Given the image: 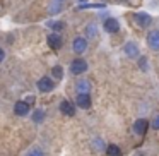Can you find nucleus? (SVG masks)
<instances>
[{
  "label": "nucleus",
  "instance_id": "nucleus-1",
  "mask_svg": "<svg viewBox=\"0 0 159 156\" xmlns=\"http://www.w3.org/2000/svg\"><path fill=\"white\" fill-rule=\"evenodd\" d=\"M87 70V62L84 59H75L72 60V64H70V72L74 74V76H79V74H84Z\"/></svg>",
  "mask_w": 159,
  "mask_h": 156
},
{
  "label": "nucleus",
  "instance_id": "nucleus-2",
  "mask_svg": "<svg viewBox=\"0 0 159 156\" xmlns=\"http://www.w3.org/2000/svg\"><path fill=\"white\" fill-rule=\"evenodd\" d=\"M38 89L41 91V93H50V91L55 89V83H53L52 77H41V79L38 81Z\"/></svg>",
  "mask_w": 159,
  "mask_h": 156
},
{
  "label": "nucleus",
  "instance_id": "nucleus-3",
  "mask_svg": "<svg viewBox=\"0 0 159 156\" xmlns=\"http://www.w3.org/2000/svg\"><path fill=\"white\" fill-rule=\"evenodd\" d=\"M134 19L140 28H147V26H151V22H152V17L147 14V12H137V14L134 16Z\"/></svg>",
  "mask_w": 159,
  "mask_h": 156
},
{
  "label": "nucleus",
  "instance_id": "nucleus-4",
  "mask_svg": "<svg viewBox=\"0 0 159 156\" xmlns=\"http://www.w3.org/2000/svg\"><path fill=\"white\" fill-rule=\"evenodd\" d=\"M72 48H74V52L77 53V55H80V53H84L87 50V40L86 38H75L74 40V43H72Z\"/></svg>",
  "mask_w": 159,
  "mask_h": 156
},
{
  "label": "nucleus",
  "instance_id": "nucleus-5",
  "mask_svg": "<svg viewBox=\"0 0 159 156\" xmlns=\"http://www.w3.org/2000/svg\"><path fill=\"white\" fill-rule=\"evenodd\" d=\"M147 45L152 50H159V29H152L147 35Z\"/></svg>",
  "mask_w": 159,
  "mask_h": 156
},
{
  "label": "nucleus",
  "instance_id": "nucleus-6",
  "mask_svg": "<svg viewBox=\"0 0 159 156\" xmlns=\"http://www.w3.org/2000/svg\"><path fill=\"white\" fill-rule=\"evenodd\" d=\"M29 106H31V105H29L28 101H17V103L14 105L16 115H19V117H26V115L29 113Z\"/></svg>",
  "mask_w": 159,
  "mask_h": 156
},
{
  "label": "nucleus",
  "instance_id": "nucleus-7",
  "mask_svg": "<svg viewBox=\"0 0 159 156\" xmlns=\"http://www.w3.org/2000/svg\"><path fill=\"white\" fill-rule=\"evenodd\" d=\"M103 28H104V31H108V33H118L120 31V24H118V21L113 19V17L106 19L104 24H103Z\"/></svg>",
  "mask_w": 159,
  "mask_h": 156
},
{
  "label": "nucleus",
  "instance_id": "nucleus-8",
  "mask_svg": "<svg viewBox=\"0 0 159 156\" xmlns=\"http://www.w3.org/2000/svg\"><path fill=\"white\" fill-rule=\"evenodd\" d=\"M123 52H125V55L130 57V59H137V57H139V46L135 45L134 41H128L127 45H125Z\"/></svg>",
  "mask_w": 159,
  "mask_h": 156
},
{
  "label": "nucleus",
  "instance_id": "nucleus-9",
  "mask_svg": "<svg viewBox=\"0 0 159 156\" xmlns=\"http://www.w3.org/2000/svg\"><path fill=\"white\" fill-rule=\"evenodd\" d=\"M48 45H50V48H53V50L62 48V36H60L58 33H52V35L48 36Z\"/></svg>",
  "mask_w": 159,
  "mask_h": 156
},
{
  "label": "nucleus",
  "instance_id": "nucleus-10",
  "mask_svg": "<svg viewBox=\"0 0 159 156\" xmlns=\"http://www.w3.org/2000/svg\"><path fill=\"white\" fill-rule=\"evenodd\" d=\"M77 105H79L80 108H89L91 106V96H89V93H79L77 94Z\"/></svg>",
  "mask_w": 159,
  "mask_h": 156
},
{
  "label": "nucleus",
  "instance_id": "nucleus-11",
  "mask_svg": "<svg viewBox=\"0 0 159 156\" xmlns=\"http://www.w3.org/2000/svg\"><path fill=\"white\" fill-rule=\"evenodd\" d=\"M147 127H149L147 120H145V118H140V120H137V122L134 124V132H135L137 135H144L145 130H147Z\"/></svg>",
  "mask_w": 159,
  "mask_h": 156
},
{
  "label": "nucleus",
  "instance_id": "nucleus-12",
  "mask_svg": "<svg viewBox=\"0 0 159 156\" xmlns=\"http://www.w3.org/2000/svg\"><path fill=\"white\" fill-rule=\"evenodd\" d=\"M60 111H62L63 115H67V117H74V113H75V108H74V105L70 103V101L63 100L62 103H60Z\"/></svg>",
  "mask_w": 159,
  "mask_h": 156
},
{
  "label": "nucleus",
  "instance_id": "nucleus-13",
  "mask_svg": "<svg viewBox=\"0 0 159 156\" xmlns=\"http://www.w3.org/2000/svg\"><path fill=\"white\" fill-rule=\"evenodd\" d=\"M106 154L108 156H121V149L116 144H110V146H106Z\"/></svg>",
  "mask_w": 159,
  "mask_h": 156
},
{
  "label": "nucleus",
  "instance_id": "nucleus-14",
  "mask_svg": "<svg viewBox=\"0 0 159 156\" xmlns=\"http://www.w3.org/2000/svg\"><path fill=\"white\" fill-rule=\"evenodd\" d=\"M48 11H50V14H58L60 11H62V2H58V0H53L52 4H50V7H48Z\"/></svg>",
  "mask_w": 159,
  "mask_h": 156
},
{
  "label": "nucleus",
  "instance_id": "nucleus-15",
  "mask_svg": "<svg viewBox=\"0 0 159 156\" xmlns=\"http://www.w3.org/2000/svg\"><path fill=\"white\" fill-rule=\"evenodd\" d=\"M89 89H91V86L87 81H79L77 83V93H89Z\"/></svg>",
  "mask_w": 159,
  "mask_h": 156
},
{
  "label": "nucleus",
  "instance_id": "nucleus-16",
  "mask_svg": "<svg viewBox=\"0 0 159 156\" xmlns=\"http://www.w3.org/2000/svg\"><path fill=\"white\" fill-rule=\"evenodd\" d=\"M33 120H34L36 124H41V122L45 120V111H43V110H36L34 115H33Z\"/></svg>",
  "mask_w": 159,
  "mask_h": 156
},
{
  "label": "nucleus",
  "instance_id": "nucleus-17",
  "mask_svg": "<svg viewBox=\"0 0 159 156\" xmlns=\"http://www.w3.org/2000/svg\"><path fill=\"white\" fill-rule=\"evenodd\" d=\"M52 74H53V77H55V79H62V77H63V70H62V67H60V65H57V67H53V69H52Z\"/></svg>",
  "mask_w": 159,
  "mask_h": 156
},
{
  "label": "nucleus",
  "instance_id": "nucleus-18",
  "mask_svg": "<svg viewBox=\"0 0 159 156\" xmlns=\"http://www.w3.org/2000/svg\"><path fill=\"white\" fill-rule=\"evenodd\" d=\"M48 26L52 29H55V31H62L63 28H65V24L63 22H60V21H55V22H48Z\"/></svg>",
  "mask_w": 159,
  "mask_h": 156
},
{
  "label": "nucleus",
  "instance_id": "nucleus-19",
  "mask_svg": "<svg viewBox=\"0 0 159 156\" xmlns=\"http://www.w3.org/2000/svg\"><path fill=\"white\" fill-rule=\"evenodd\" d=\"M26 156H45V153H43L39 148H34V149H31Z\"/></svg>",
  "mask_w": 159,
  "mask_h": 156
},
{
  "label": "nucleus",
  "instance_id": "nucleus-20",
  "mask_svg": "<svg viewBox=\"0 0 159 156\" xmlns=\"http://www.w3.org/2000/svg\"><path fill=\"white\" fill-rule=\"evenodd\" d=\"M93 146H94V149H103V148H104L103 139H94V141H93Z\"/></svg>",
  "mask_w": 159,
  "mask_h": 156
},
{
  "label": "nucleus",
  "instance_id": "nucleus-21",
  "mask_svg": "<svg viewBox=\"0 0 159 156\" xmlns=\"http://www.w3.org/2000/svg\"><path fill=\"white\" fill-rule=\"evenodd\" d=\"M87 35H89L91 38H94V36H96V26H94V24L87 26Z\"/></svg>",
  "mask_w": 159,
  "mask_h": 156
},
{
  "label": "nucleus",
  "instance_id": "nucleus-22",
  "mask_svg": "<svg viewBox=\"0 0 159 156\" xmlns=\"http://www.w3.org/2000/svg\"><path fill=\"white\" fill-rule=\"evenodd\" d=\"M152 127H154L156 130H159V115L154 118V120H152Z\"/></svg>",
  "mask_w": 159,
  "mask_h": 156
},
{
  "label": "nucleus",
  "instance_id": "nucleus-23",
  "mask_svg": "<svg viewBox=\"0 0 159 156\" xmlns=\"http://www.w3.org/2000/svg\"><path fill=\"white\" fill-rule=\"evenodd\" d=\"M4 59H5V52L0 48V62H4Z\"/></svg>",
  "mask_w": 159,
  "mask_h": 156
},
{
  "label": "nucleus",
  "instance_id": "nucleus-24",
  "mask_svg": "<svg viewBox=\"0 0 159 156\" xmlns=\"http://www.w3.org/2000/svg\"><path fill=\"white\" fill-rule=\"evenodd\" d=\"M26 101H28L29 105H33V103H34V96H28V100H26Z\"/></svg>",
  "mask_w": 159,
  "mask_h": 156
},
{
  "label": "nucleus",
  "instance_id": "nucleus-25",
  "mask_svg": "<svg viewBox=\"0 0 159 156\" xmlns=\"http://www.w3.org/2000/svg\"><path fill=\"white\" fill-rule=\"evenodd\" d=\"M79 2H87V0H79Z\"/></svg>",
  "mask_w": 159,
  "mask_h": 156
},
{
  "label": "nucleus",
  "instance_id": "nucleus-26",
  "mask_svg": "<svg viewBox=\"0 0 159 156\" xmlns=\"http://www.w3.org/2000/svg\"><path fill=\"white\" fill-rule=\"evenodd\" d=\"M58 2H63V0H58Z\"/></svg>",
  "mask_w": 159,
  "mask_h": 156
}]
</instances>
